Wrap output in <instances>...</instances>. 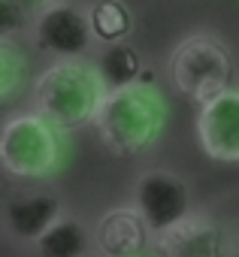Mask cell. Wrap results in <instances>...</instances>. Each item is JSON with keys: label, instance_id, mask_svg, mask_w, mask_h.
Segmentation results:
<instances>
[{"label": "cell", "instance_id": "6da1fadb", "mask_svg": "<svg viewBox=\"0 0 239 257\" xmlns=\"http://www.w3.org/2000/svg\"><path fill=\"white\" fill-rule=\"evenodd\" d=\"M91 124L115 158H134L158 143L167 124V103L152 85V76L143 73L131 85L106 88Z\"/></svg>", "mask_w": 239, "mask_h": 257}, {"label": "cell", "instance_id": "277c9868", "mask_svg": "<svg viewBox=\"0 0 239 257\" xmlns=\"http://www.w3.org/2000/svg\"><path fill=\"white\" fill-rule=\"evenodd\" d=\"M170 76L176 91L200 106L233 82V58L215 34H191L176 46Z\"/></svg>", "mask_w": 239, "mask_h": 257}, {"label": "cell", "instance_id": "30bf717a", "mask_svg": "<svg viewBox=\"0 0 239 257\" xmlns=\"http://www.w3.org/2000/svg\"><path fill=\"white\" fill-rule=\"evenodd\" d=\"M58 215H64V206L52 191H22L4 203V227L19 242H37Z\"/></svg>", "mask_w": 239, "mask_h": 257}, {"label": "cell", "instance_id": "2e32d148", "mask_svg": "<svg viewBox=\"0 0 239 257\" xmlns=\"http://www.w3.org/2000/svg\"><path fill=\"white\" fill-rule=\"evenodd\" d=\"M25 4L37 13V10H43V7H49V4H55V0H25Z\"/></svg>", "mask_w": 239, "mask_h": 257}, {"label": "cell", "instance_id": "5bb4252c", "mask_svg": "<svg viewBox=\"0 0 239 257\" xmlns=\"http://www.w3.org/2000/svg\"><path fill=\"white\" fill-rule=\"evenodd\" d=\"M31 73L28 52L16 40H0V100L16 97Z\"/></svg>", "mask_w": 239, "mask_h": 257}, {"label": "cell", "instance_id": "9a60e30c", "mask_svg": "<svg viewBox=\"0 0 239 257\" xmlns=\"http://www.w3.org/2000/svg\"><path fill=\"white\" fill-rule=\"evenodd\" d=\"M34 10L25 0H0V40H16L31 31Z\"/></svg>", "mask_w": 239, "mask_h": 257}, {"label": "cell", "instance_id": "3957f363", "mask_svg": "<svg viewBox=\"0 0 239 257\" xmlns=\"http://www.w3.org/2000/svg\"><path fill=\"white\" fill-rule=\"evenodd\" d=\"M61 131L34 112H16L0 124V167L16 179H46L61 167Z\"/></svg>", "mask_w": 239, "mask_h": 257}, {"label": "cell", "instance_id": "5b68a950", "mask_svg": "<svg viewBox=\"0 0 239 257\" xmlns=\"http://www.w3.org/2000/svg\"><path fill=\"white\" fill-rule=\"evenodd\" d=\"M31 40L43 55H49L55 61L85 58L94 46V31H91L88 10H82L76 4H67V0H55V4L34 13Z\"/></svg>", "mask_w": 239, "mask_h": 257}, {"label": "cell", "instance_id": "9c48e42d", "mask_svg": "<svg viewBox=\"0 0 239 257\" xmlns=\"http://www.w3.org/2000/svg\"><path fill=\"white\" fill-rule=\"evenodd\" d=\"M149 224L134 206L109 209L94 227V248L100 257H140L149 245Z\"/></svg>", "mask_w": 239, "mask_h": 257}, {"label": "cell", "instance_id": "ba28073f", "mask_svg": "<svg viewBox=\"0 0 239 257\" xmlns=\"http://www.w3.org/2000/svg\"><path fill=\"white\" fill-rule=\"evenodd\" d=\"M155 236L161 257H227L221 224L200 212H188L182 221Z\"/></svg>", "mask_w": 239, "mask_h": 257}, {"label": "cell", "instance_id": "52a82bcc", "mask_svg": "<svg viewBox=\"0 0 239 257\" xmlns=\"http://www.w3.org/2000/svg\"><path fill=\"white\" fill-rule=\"evenodd\" d=\"M197 140L206 158L221 164L239 161V85H227L197 112Z\"/></svg>", "mask_w": 239, "mask_h": 257}, {"label": "cell", "instance_id": "4fadbf2b", "mask_svg": "<svg viewBox=\"0 0 239 257\" xmlns=\"http://www.w3.org/2000/svg\"><path fill=\"white\" fill-rule=\"evenodd\" d=\"M91 31L97 43H122L134 31V16L125 0H94L88 7Z\"/></svg>", "mask_w": 239, "mask_h": 257}, {"label": "cell", "instance_id": "7a4b0ae2", "mask_svg": "<svg viewBox=\"0 0 239 257\" xmlns=\"http://www.w3.org/2000/svg\"><path fill=\"white\" fill-rule=\"evenodd\" d=\"M106 85L94 64L82 58H61L34 79V109L58 131H79L91 124Z\"/></svg>", "mask_w": 239, "mask_h": 257}, {"label": "cell", "instance_id": "8992f818", "mask_svg": "<svg viewBox=\"0 0 239 257\" xmlns=\"http://www.w3.org/2000/svg\"><path fill=\"white\" fill-rule=\"evenodd\" d=\"M134 209L143 215L152 233H161L194 212L188 182L170 170H146L134 188Z\"/></svg>", "mask_w": 239, "mask_h": 257}, {"label": "cell", "instance_id": "7c38bea8", "mask_svg": "<svg viewBox=\"0 0 239 257\" xmlns=\"http://www.w3.org/2000/svg\"><path fill=\"white\" fill-rule=\"evenodd\" d=\"M97 73L103 79L106 88H118V85H131L137 79H143L146 73V61L143 55L131 46V43H109L103 49V55L97 58Z\"/></svg>", "mask_w": 239, "mask_h": 257}, {"label": "cell", "instance_id": "8fae6325", "mask_svg": "<svg viewBox=\"0 0 239 257\" xmlns=\"http://www.w3.org/2000/svg\"><path fill=\"white\" fill-rule=\"evenodd\" d=\"M91 233L88 227L76 218V215H58L46 230L43 236L34 242L37 254L40 257H85L91 251Z\"/></svg>", "mask_w": 239, "mask_h": 257}, {"label": "cell", "instance_id": "e0dca14e", "mask_svg": "<svg viewBox=\"0 0 239 257\" xmlns=\"http://www.w3.org/2000/svg\"><path fill=\"white\" fill-rule=\"evenodd\" d=\"M236 257H239V239H236Z\"/></svg>", "mask_w": 239, "mask_h": 257}]
</instances>
